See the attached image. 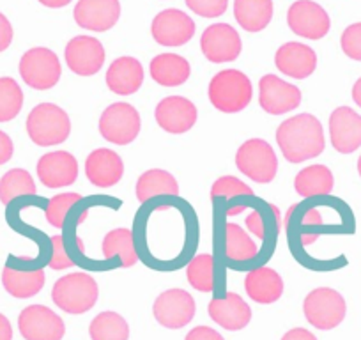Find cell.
<instances>
[{
  "label": "cell",
  "mask_w": 361,
  "mask_h": 340,
  "mask_svg": "<svg viewBox=\"0 0 361 340\" xmlns=\"http://www.w3.org/2000/svg\"><path fill=\"white\" fill-rule=\"evenodd\" d=\"M276 144L290 163L317 158L326 147L321 121L312 114H300L283 121L276 130Z\"/></svg>",
  "instance_id": "6da1fadb"
},
{
  "label": "cell",
  "mask_w": 361,
  "mask_h": 340,
  "mask_svg": "<svg viewBox=\"0 0 361 340\" xmlns=\"http://www.w3.org/2000/svg\"><path fill=\"white\" fill-rule=\"evenodd\" d=\"M211 105L224 114H238L250 105L253 98V87L248 76L238 69H224L211 78L209 89Z\"/></svg>",
  "instance_id": "7a4b0ae2"
},
{
  "label": "cell",
  "mask_w": 361,
  "mask_h": 340,
  "mask_svg": "<svg viewBox=\"0 0 361 340\" xmlns=\"http://www.w3.org/2000/svg\"><path fill=\"white\" fill-rule=\"evenodd\" d=\"M99 289L96 280L87 273H69L55 282L51 300L66 314H85L98 301Z\"/></svg>",
  "instance_id": "3957f363"
},
{
  "label": "cell",
  "mask_w": 361,
  "mask_h": 340,
  "mask_svg": "<svg viewBox=\"0 0 361 340\" xmlns=\"http://www.w3.org/2000/svg\"><path fill=\"white\" fill-rule=\"evenodd\" d=\"M27 133L36 145L50 147L68 140L71 133V121L61 107L54 103H41L34 107L27 117Z\"/></svg>",
  "instance_id": "277c9868"
},
{
  "label": "cell",
  "mask_w": 361,
  "mask_h": 340,
  "mask_svg": "<svg viewBox=\"0 0 361 340\" xmlns=\"http://www.w3.org/2000/svg\"><path fill=\"white\" fill-rule=\"evenodd\" d=\"M235 165L246 178L255 183H271L276 178L279 170V159L275 151L262 138H250L235 154Z\"/></svg>",
  "instance_id": "5b68a950"
},
{
  "label": "cell",
  "mask_w": 361,
  "mask_h": 340,
  "mask_svg": "<svg viewBox=\"0 0 361 340\" xmlns=\"http://www.w3.org/2000/svg\"><path fill=\"white\" fill-rule=\"evenodd\" d=\"M61 61L50 48H30L20 61V75L29 87L48 91L61 80Z\"/></svg>",
  "instance_id": "8992f818"
},
{
  "label": "cell",
  "mask_w": 361,
  "mask_h": 340,
  "mask_svg": "<svg viewBox=\"0 0 361 340\" xmlns=\"http://www.w3.org/2000/svg\"><path fill=\"white\" fill-rule=\"evenodd\" d=\"M303 312L307 321L317 329H333L345 319L347 305L338 291L319 287L305 298Z\"/></svg>",
  "instance_id": "52a82bcc"
},
{
  "label": "cell",
  "mask_w": 361,
  "mask_h": 340,
  "mask_svg": "<svg viewBox=\"0 0 361 340\" xmlns=\"http://www.w3.org/2000/svg\"><path fill=\"white\" fill-rule=\"evenodd\" d=\"M140 114L130 103H114L99 119V133L106 142L116 145H128L140 133Z\"/></svg>",
  "instance_id": "ba28073f"
},
{
  "label": "cell",
  "mask_w": 361,
  "mask_h": 340,
  "mask_svg": "<svg viewBox=\"0 0 361 340\" xmlns=\"http://www.w3.org/2000/svg\"><path fill=\"white\" fill-rule=\"evenodd\" d=\"M154 317L169 329L185 328L195 317L197 305L192 294L185 289H169L159 294L154 301Z\"/></svg>",
  "instance_id": "9c48e42d"
},
{
  "label": "cell",
  "mask_w": 361,
  "mask_h": 340,
  "mask_svg": "<svg viewBox=\"0 0 361 340\" xmlns=\"http://www.w3.org/2000/svg\"><path fill=\"white\" fill-rule=\"evenodd\" d=\"M287 23L294 34L312 41L322 40L331 27L328 13L314 0L294 2L287 13Z\"/></svg>",
  "instance_id": "30bf717a"
},
{
  "label": "cell",
  "mask_w": 361,
  "mask_h": 340,
  "mask_svg": "<svg viewBox=\"0 0 361 340\" xmlns=\"http://www.w3.org/2000/svg\"><path fill=\"white\" fill-rule=\"evenodd\" d=\"M20 333L25 340H62L64 321L44 305H30L18 317Z\"/></svg>",
  "instance_id": "8fae6325"
},
{
  "label": "cell",
  "mask_w": 361,
  "mask_h": 340,
  "mask_svg": "<svg viewBox=\"0 0 361 340\" xmlns=\"http://www.w3.org/2000/svg\"><path fill=\"white\" fill-rule=\"evenodd\" d=\"M259 103L266 114L282 116L301 105V91L276 75H266L259 82Z\"/></svg>",
  "instance_id": "7c38bea8"
},
{
  "label": "cell",
  "mask_w": 361,
  "mask_h": 340,
  "mask_svg": "<svg viewBox=\"0 0 361 340\" xmlns=\"http://www.w3.org/2000/svg\"><path fill=\"white\" fill-rule=\"evenodd\" d=\"M200 48L207 61L214 64H224L239 57L243 43L234 27L228 23H214L204 30L200 37Z\"/></svg>",
  "instance_id": "4fadbf2b"
},
{
  "label": "cell",
  "mask_w": 361,
  "mask_h": 340,
  "mask_svg": "<svg viewBox=\"0 0 361 340\" xmlns=\"http://www.w3.org/2000/svg\"><path fill=\"white\" fill-rule=\"evenodd\" d=\"M151 32L161 47H183L195 36V22L179 9H165L152 20Z\"/></svg>",
  "instance_id": "5bb4252c"
},
{
  "label": "cell",
  "mask_w": 361,
  "mask_h": 340,
  "mask_svg": "<svg viewBox=\"0 0 361 340\" xmlns=\"http://www.w3.org/2000/svg\"><path fill=\"white\" fill-rule=\"evenodd\" d=\"M64 59L75 75L92 76L105 64V48L96 37L76 36L66 47Z\"/></svg>",
  "instance_id": "9a60e30c"
},
{
  "label": "cell",
  "mask_w": 361,
  "mask_h": 340,
  "mask_svg": "<svg viewBox=\"0 0 361 340\" xmlns=\"http://www.w3.org/2000/svg\"><path fill=\"white\" fill-rule=\"evenodd\" d=\"M73 15L82 29L105 32L119 22L121 4L119 0H78Z\"/></svg>",
  "instance_id": "2e32d148"
},
{
  "label": "cell",
  "mask_w": 361,
  "mask_h": 340,
  "mask_svg": "<svg viewBox=\"0 0 361 340\" xmlns=\"http://www.w3.org/2000/svg\"><path fill=\"white\" fill-rule=\"evenodd\" d=\"M37 178L47 188L69 186L78 178V162L68 151L47 152L37 162Z\"/></svg>",
  "instance_id": "e0dca14e"
},
{
  "label": "cell",
  "mask_w": 361,
  "mask_h": 340,
  "mask_svg": "<svg viewBox=\"0 0 361 340\" xmlns=\"http://www.w3.org/2000/svg\"><path fill=\"white\" fill-rule=\"evenodd\" d=\"M156 123L166 133L180 135L192 130L197 123V109L183 96H169L156 107Z\"/></svg>",
  "instance_id": "ac0fdd59"
},
{
  "label": "cell",
  "mask_w": 361,
  "mask_h": 340,
  "mask_svg": "<svg viewBox=\"0 0 361 340\" xmlns=\"http://www.w3.org/2000/svg\"><path fill=\"white\" fill-rule=\"evenodd\" d=\"M331 145L342 154H350L361 147V116L349 107H338L329 116Z\"/></svg>",
  "instance_id": "d6986e66"
},
{
  "label": "cell",
  "mask_w": 361,
  "mask_h": 340,
  "mask_svg": "<svg viewBox=\"0 0 361 340\" xmlns=\"http://www.w3.org/2000/svg\"><path fill=\"white\" fill-rule=\"evenodd\" d=\"M85 176L90 185L98 188H110L123 179L124 163L112 149H96L87 156Z\"/></svg>",
  "instance_id": "ffe728a7"
},
{
  "label": "cell",
  "mask_w": 361,
  "mask_h": 340,
  "mask_svg": "<svg viewBox=\"0 0 361 340\" xmlns=\"http://www.w3.org/2000/svg\"><path fill=\"white\" fill-rule=\"evenodd\" d=\"M207 312L216 324L228 329V332H238V329L246 328L248 322L252 321V310H250L248 303L235 293H227L221 298H213L209 301Z\"/></svg>",
  "instance_id": "44dd1931"
},
{
  "label": "cell",
  "mask_w": 361,
  "mask_h": 340,
  "mask_svg": "<svg viewBox=\"0 0 361 340\" xmlns=\"http://www.w3.org/2000/svg\"><path fill=\"white\" fill-rule=\"evenodd\" d=\"M275 64L283 75L296 80H305L317 68V55L308 44L286 43L275 55Z\"/></svg>",
  "instance_id": "7402d4cb"
},
{
  "label": "cell",
  "mask_w": 361,
  "mask_h": 340,
  "mask_svg": "<svg viewBox=\"0 0 361 340\" xmlns=\"http://www.w3.org/2000/svg\"><path fill=\"white\" fill-rule=\"evenodd\" d=\"M144 83V68L135 57H119L106 71V85L114 95L131 96Z\"/></svg>",
  "instance_id": "603a6c76"
},
{
  "label": "cell",
  "mask_w": 361,
  "mask_h": 340,
  "mask_svg": "<svg viewBox=\"0 0 361 340\" xmlns=\"http://www.w3.org/2000/svg\"><path fill=\"white\" fill-rule=\"evenodd\" d=\"M246 294L255 303L271 305L279 301L283 294V280L275 269L255 268L245 279Z\"/></svg>",
  "instance_id": "cb8c5ba5"
},
{
  "label": "cell",
  "mask_w": 361,
  "mask_h": 340,
  "mask_svg": "<svg viewBox=\"0 0 361 340\" xmlns=\"http://www.w3.org/2000/svg\"><path fill=\"white\" fill-rule=\"evenodd\" d=\"M190 75V62L177 54H159L151 61V76L161 87H179Z\"/></svg>",
  "instance_id": "d4e9b609"
},
{
  "label": "cell",
  "mask_w": 361,
  "mask_h": 340,
  "mask_svg": "<svg viewBox=\"0 0 361 340\" xmlns=\"http://www.w3.org/2000/svg\"><path fill=\"white\" fill-rule=\"evenodd\" d=\"M44 277L43 269H30V272H22V269H15L11 266H6L2 272V284L4 289L11 294L13 298L18 300H27L39 293L44 287Z\"/></svg>",
  "instance_id": "484cf974"
},
{
  "label": "cell",
  "mask_w": 361,
  "mask_h": 340,
  "mask_svg": "<svg viewBox=\"0 0 361 340\" xmlns=\"http://www.w3.org/2000/svg\"><path fill=\"white\" fill-rule=\"evenodd\" d=\"M234 16L241 29L260 32L273 18V0H234Z\"/></svg>",
  "instance_id": "4316f807"
},
{
  "label": "cell",
  "mask_w": 361,
  "mask_h": 340,
  "mask_svg": "<svg viewBox=\"0 0 361 340\" xmlns=\"http://www.w3.org/2000/svg\"><path fill=\"white\" fill-rule=\"evenodd\" d=\"M333 179L331 170L326 165H310L303 169L294 179V188L298 195L310 199V197L329 195L333 192Z\"/></svg>",
  "instance_id": "83f0119b"
},
{
  "label": "cell",
  "mask_w": 361,
  "mask_h": 340,
  "mask_svg": "<svg viewBox=\"0 0 361 340\" xmlns=\"http://www.w3.org/2000/svg\"><path fill=\"white\" fill-rule=\"evenodd\" d=\"M135 193H137V199L140 202H147L152 197L158 195H177L179 185L170 172L161 169H152L138 178Z\"/></svg>",
  "instance_id": "f1b7e54d"
},
{
  "label": "cell",
  "mask_w": 361,
  "mask_h": 340,
  "mask_svg": "<svg viewBox=\"0 0 361 340\" xmlns=\"http://www.w3.org/2000/svg\"><path fill=\"white\" fill-rule=\"evenodd\" d=\"M103 255H105V259L119 257L124 268H131L133 265H137L138 255L135 252L133 234H131L130 229L110 231L103 239Z\"/></svg>",
  "instance_id": "f546056e"
},
{
  "label": "cell",
  "mask_w": 361,
  "mask_h": 340,
  "mask_svg": "<svg viewBox=\"0 0 361 340\" xmlns=\"http://www.w3.org/2000/svg\"><path fill=\"white\" fill-rule=\"evenodd\" d=\"M259 252L255 241L238 224L225 225V255L228 261L248 262L253 261Z\"/></svg>",
  "instance_id": "4dcf8cb0"
},
{
  "label": "cell",
  "mask_w": 361,
  "mask_h": 340,
  "mask_svg": "<svg viewBox=\"0 0 361 340\" xmlns=\"http://www.w3.org/2000/svg\"><path fill=\"white\" fill-rule=\"evenodd\" d=\"M89 335L92 340H128L130 326L117 312H102L90 322Z\"/></svg>",
  "instance_id": "1f68e13d"
},
{
  "label": "cell",
  "mask_w": 361,
  "mask_h": 340,
  "mask_svg": "<svg viewBox=\"0 0 361 340\" xmlns=\"http://www.w3.org/2000/svg\"><path fill=\"white\" fill-rule=\"evenodd\" d=\"M34 193H36V183L27 170L13 169L0 179V202L4 206L11 204L16 197L34 195Z\"/></svg>",
  "instance_id": "d6a6232c"
},
{
  "label": "cell",
  "mask_w": 361,
  "mask_h": 340,
  "mask_svg": "<svg viewBox=\"0 0 361 340\" xmlns=\"http://www.w3.org/2000/svg\"><path fill=\"white\" fill-rule=\"evenodd\" d=\"M186 279L193 289L211 293L214 289V259L209 253H200L186 268Z\"/></svg>",
  "instance_id": "836d02e7"
},
{
  "label": "cell",
  "mask_w": 361,
  "mask_h": 340,
  "mask_svg": "<svg viewBox=\"0 0 361 340\" xmlns=\"http://www.w3.org/2000/svg\"><path fill=\"white\" fill-rule=\"evenodd\" d=\"M23 107V91L16 80L9 76L0 78V123L15 119Z\"/></svg>",
  "instance_id": "e575fe53"
},
{
  "label": "cell",
  "mask_w": 361,
  "mask_h": 340,
  "mask_svg": "<svg viewBox=\"0 0 361 340\" xmlns=\"http://www.w3.org/2000/svg\"><path fill=\"white\" fill-rule=\"evenodd\" d=\"M80 200H82V195L78 193H59V195L51 197L47 204V211H44L48 224L54 225L55 229L64 227L66 214Z\"/></svg>",
  "instance_id": "d590c367"
},
{
  "label": "cell",
  "mask_w": 361,
  "mask_h": 340,
  "mask_svg": "<svg viewBox=\"0 0 361 340\" xmlns=\"http://www.w3.org/2000/svg\"><path fill=\"white\" fill-rule=\"evenodd\" d=\"M252 197L253 190L250 188L246 183H243L241 179L234 178V176H224V178L216 179L211 188V197L218 199V197H224V199H234V197Z\"/></svg>",
  "instance_id": "8d00e7d4"
},
{
  "label": "cell",
  "mask_w": 361,
  "mask_h": 340,
  "mask_svg": "<svg viewBox=\"0 0 361 340\" xmlns=\"http://www.w3.org/2000/svg\"><path fill=\"white\" fill-rule=\"evenodd\" d=\"M340 44H342V50L347 57L361 62V22L353 23L343 30Z\"/></svg>",
  "instance_id": "74e56055"
},
{
  "label": "cell",
  "mask_w": 361,
  "mask_h": 340,
  "mask_svg": "<svg viewBox=\"0 0 361 340\" xmlns=\"http://www.w3.org/2000/svg\"><path fill=\"white\" fill-rule=\"evenodd\" d=\"M186 6L202 18H218L227 11L228 0H186Z\"/></svg>",
  "instance_id": "f35d334b"
},
{
  "label": "cell",
  "mask_w": 361,
  "mask_h": 340,
  "mask_svg": "<svg viewBox=\"0 0 361 340\" xmlns=\"http://www.w3.org/2000/svg\"><path fill=\"white\" fill-rule=\"evenodd\" d=\"M50 241H51V255H50V262H48V266H50L51 269H55V272H61V269H66V268H73L75 262H73V259L69 257L68 252H66L64 238H62V236H54Z\"/></svg>",
  "instance_id": "ab89813d"
},
{
  "label": "cell",
  "mask_w": 361,
  "mask_h": 340,
  "mask_svg": "<svg viewBox=\"0 0 361 340\" xmlns=\"http://www.w3.org/2000/svg\"><path fill=\"white\" fill-rule=\"evenodd\" d=\"M301 227H303V232H305V234H301V243H303L305 246L317 241V236L312 234L310 229L322 227V214L319 213V210L312 207V210L305 211L303 218H301Z\"/></svg>",
  "instance_id": "60d3db41"
},
{
  "label": "cell",
  "mask_w": 361,
  "mask_h": 340,
  "mask_svg": "<svg viewBox=\"0 0 361 340\" xmlns=\"http://www.w3.org/2000/svg\"><path fill=\"white\" fill-rule=\"evenodd\" d=\"M246 227L252 232L253 236H257L259 239H266L267 229L266 224H264V217L260 211H252V213L246 217Z\"/></svg>",
  "instance_id": "b9f144b4"
},
{
  "label": "cell",
  "mask_w": 361,
  "mask_h": 340,
  "mask_svg": "<svg viewBox=\"0 0 361 340\" xmlns=\"http://www.w3.org/2000/svg\"><path fill=\"white\" fill-rule=\"evenodd\" d=\"M185 340H225L216 329L209 328V326H197L192 332L186 335Z\"/></svg>",
  "instance_id": "7bdbcfd3"
},
{
  "label": "cell",
  "mask_w": 361,
  "mask_h": 340,
  "mask_svg": "<svg viewBox=\"0 0 361 340\" xmlns=\"http://www.w3.org/2000/svg\"><path fill=\"white\" fill-rule=\"evenodd\" d=\"M13 41V27L11 22L0 13V51L8 50Z\"/></svg>",
  "instance_id": "ee69618b"
},
{
  "label": "cell",
  "mask_w": 361,
  "mask_h": 340,
  "mask_svg": "<svg viewBox=\"0 0 361 340\" xmlns=\"http://www.w3.org/2000/svg\"><path fill=\"white\" fill-rule=\"evenodd\" d=\"M13 152H15V145H13L11 137L0 131V165L8 163L13 158Z\"/></svg>",
  "instance_id": "f6af8a7d"
},
{
  "label": "cell",
  "mask_w": 361,
  "mask_h": 340,
  "mask_svg": "<svg viewBox=\"0 0 361 340\" xmlns=\"http://www.w3.org/2000/svg\"><path fill=\"white\" fill-rule=\"evenodd\" d=\"M282 340H317V339H315L314 333H310L308 329L294 328L290 329V332H287Z\"/></svg>",
  "instance_id": "bcb514c9"
},
{
  "label": "cell",
  "mask_w": 361,
  "mask_h": 340,
  "mask_svg": "<svg viewBox=\"0 0 361 340\" xmlns=\"http://www.w3.org/2000/svg\"><path fill=\"white\" fill-rule=\"evenodd\" d=\"M0 340H13L11 322L4 314H0Z\"/></svg>",
  "instance_id": "7dc6e473"
},
{
  "label": "cell",
  "mask_w": 361,
  "mask_h": 340,
  "mask_svg": "<svg viewBox=\"0 0 361 340\" xmlns=\"http://www.w3.org/2000/svg\"><path fill=\"white\" fill-rule=\"evenodd\" d=\"M39 2L43 6H47V8L59 9V8H64V6H68L71 0H39Z\"/></svg>",
  "instance_id": "c3c4849f"
},
{
  "label": "cell",
  "mask_w": 361,
  "mask_h": 340,
  "mask_svg": "<svg viewBox=\"0 0 361 340\" xmlns=\"http://www.w3.org/2000/svg\"><path fill=\"white\" fill-rule=\"evenodd\" d=\"M353 99H354V103H356V105L361 109V78L357 80L356 83H354V87H353Z\"/></svg>",
  "instance_id": "681fc988"
},
{
  "label": "cell",
  "mask_w": 361,
  "mask_h": 340,
  "mask_svg": "<svg viewBox=\"0 0 361 340\" xmlns=\"http://www.w3.org/2000/svg\"><path fill=\"white\" fill-rule=\"evenodd\" d=\"M245 210H246V206H234L227 211V217H235V214L243 213Z\"/></svg>",
  "instance_id": "f907efd6"
},
{
  "label": "cell",
  "mask_w": 361,
  "mask_h": 340,
  "mask_svg": "<svg viewBox=\"0 0 361 340\" xmlns=\"http://www.w3.org/2000/svg\"><path fill=\"white\" fill-rule=\"evenodd\" d=\"M357 172H360V176H361V156H360V159H357Z\"/></svg>",
  "instance_id": "816d5d0a"
}]
</instances>
